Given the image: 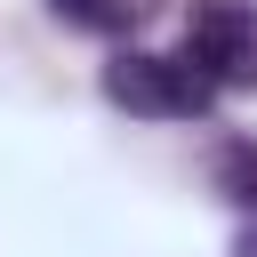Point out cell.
<instances>
[{"instance_id": "3", "label": "cell", "mask_w": 257, "mask_h": 257, "mask_svg": "<svg viewBox=\"0 0 257 257\" xmlns=\"http://www.w3.org/2000/svg\"><path fill=\"white\" fill-rule=\"evenodd\" d=\"M64 24H80V32H128V24H145L161 0H48Z\"/></svg>"}, {"instance_id": "5", "label": "cell", "mask_w": 257, "mask_h": 257, "mask_svg": "<svg viewBox=\"0 0 257 257\" xmlns=\"http://www.w3.org/2000/svg\"><path fill=\"white\" fill-rule=\"evenodd\" d=\"M233 257H257V217L241 225V241H233Z\"/></svg>"}, {"instance_id": "1", "label": "cell", "mask_w": 257, "mask_h": 257, "mask_svg": "<svg viewBox=\"0 0 257 257\" xmlns=\"http://www.w3.org/2000/svg\"><path fill=\"white\" fill-rule=\"evenodd\" d=\"M104 96L137 120H201L217 104V88L185 64V56H153V48H120L104 64Z\"/></svg>"}, {"instance_id": "2", "label": "cell", "mask_w": 257, "mask_h": 257, "mask_svg": "<svg viewBox=\"0 0 257 257\" xmlns=\"http://www.w3.org/2000/svg\"><path fill=\"white\" fill-rule=\"evenodd\" d=\"M185 64L209 88H257V0H193Z\"/></svg>"}, {"instance_id": "4", "label": "cell", "mask_w": 257, "mask_h": 257, "mask_svg": "<svg viewBox=\"0 0 257 257\" xmlns=\"http://www.w3.org/2000/svg\"><path fill=\"white\" fill-rule=\"evenodd\" d=\"M217 185H225L241 209H257V145H225V161H217Z\"/></svg>"}]
</instances>
